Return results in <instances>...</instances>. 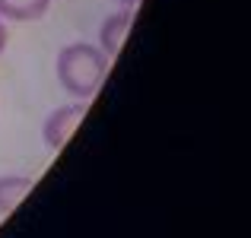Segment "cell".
Listing matches in <instances>:
<instances>
[{"label": "cell", "mask_w": 251, "mask_h": 238, "mask_svg": "<svg viewBox=\"0 0 251 238\" xmlns=\"http://www.w3.org/2000/svg\"><path fill=\"white\" fill-rule=\"evenodd\" d=\"M108 57L102 54V48L92 42H74L67 48L57 51L54 73L57 83L67 95H74L76 102H89L99 92L105 73H108Z\"/></svg>", "instance_id": "6da1fadb"}, {"label": "cell", "mask_w": 251, "mask_h": 238, "mask_svg": "<svg viewBox=\"0 0 251 238\" xmlns=\"http://www.w3.org/2000/svg\"><path fill=\"white\" fill-rule=\"evenodd\" d=\"M86 115V102H70V105H61L54 108L42 124V137H45V146L48 149H61L64 143L74 137V130L80 127Z\"/></svg>", "instance_id": "7a4b0ae2"}, {"label": "cell", "mask_w": 251, "mask_h": 238, "mask_svg": "<svg viewBox=\"0 0 251 238\" xmlns=\"http://www.w3.org/2000/svg\"><path fill=\"white\" fill-rule=\"evenodd\" d=\"M130 25H134V6H121L118 13H111L102 23V29H99V48H102V54L108 61H118Z\"/></svg>", "instance_id": "3957f363"}, {"label": "cell", "mask_w": 251, "mask_h": 238, "mask_svg": "<svg viewBox=\"0 0 251 238\" xmlns=\"http://www.w3.org/2000/svg\"><path fill=\"white\" fill-rule=\"evenodd\" d=\"M29 190H32L29 175H0V216H10L29 197Z\"/></svg>", "instance_id": "277c9868"}, {"label": "cell", "mask_w": 251, "mask_h": 238, "mask_svg": "<svg viewBox=\"0 0 251 238\" xmlns=\"http://www.w3.org/2000/svg\"><path fill=\"white\" fill-rule=\"evenodd\" d=\"M51 0H0V19L10 23H35L48 13Z\"/></svg>", "instance_id": "5b68a950"}, {"label": "cell", "mask_w": 251, "mask_h": 238, "mask_svg": "<svg viewBox=\"0 0 251 238\" xmlns=\"http://www.w3.org/2000/svg\"><path fill=\"white\" fill-rule=\"evenodd\" d=\"M6 38H10V35H6V23L0 19V54L6 51Z\"/></svg>", "instance_id": "8992f818"}, {"label": "cell", "mask_w": 251, "mask_h": 238, "mask_svg": "<svg viewBox=\"0 0 251 238\" xmlns=\"http://www.w3.org/2000/svg\"><path fill=\"white\" fill-rule=\"evenodd\" d=\"M115 3H121V6H134V10H137V3H140V0H115Z\"/></svg>", "instance_id": "52a82bcc"}]
</instances>
